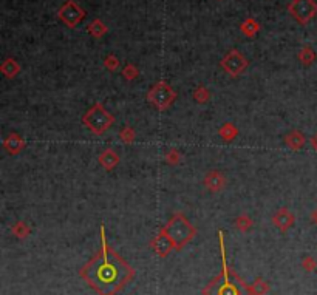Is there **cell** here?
<instances>
[{"label":"cell","instance_id":"cell-1","mask_svg":"<svg viewBox=\"0 0 317 295\" xmlns=\"http://www.w3.org/2000/svg\"><path fill=\"white\" fill-rule=\"evenodd\" d=\"M101 251L81 269V277L99 295H115L132 280L133 269L107 244L104 226H101Z\"/></svg>","mask_w":317,"mask_h":295},{"label":"cell","instance_id":"cell-2","mask_svg":"<svg viewBox=\"0 0 317 295\" xmlns=\"http://www.w3.org/2000/svg\"><path fill=\"white\" fill-rule=\"evenodd\" d=\"M218 235H220V251H221V274L203 289V295H251L249 286H246L235 274L229 270L226 263L223 232H218Z\"/></svg>","mask_w":317,"mask_h":295},{"label":"cell","instance_id":"cell-3","mask_svg":"<svg viewBox=\"0 0 317 295\" xmlns=\"http://www.w3.org/2000/svg\"><path fill=\"white\" fill-rule=\"evenodd\" d=\"M163 234H166L170 241L173 243L176 251H181L187 243H190L194 240V237L197 235V229L190 224V221L181 213L176 212L167 223L166 226L161 229Z\"/></svg>","mask_w":317,"mask_h":295},{"label":"cell","instance_id":"cell-4","mask_svg":"<svg viewBox=\"0 0 317 295\" xmlns=\"http://www.w3.org/2000/svg\"><path fill=\"white\" fill-rule=\"evenodd\" d=\"M82 124L95 134H104L113 124L115 116L105 110V107L101 102H96L92 108L87 110V113L82 116Z\"/></svg>","mask_w":317,"mask_h":295},{"label":"cell","instance_id":"cell-5","mask_svg":"<svg viewBox=\"0 0 317 295\" xmlns=\"http://www.w3.org/2000/svg\"><path fill=\"white\" fill-rule=\"evenodd\" d=\"M176 99L175 90L166 82L160 81L156 82L149 92H147V101L156 108V110H166L169 108Z\"/></svg>","mask_w":317,"mask_h":295},{"label":"cell","instance_id":"cell-6","mask_svg":"<svg viewBox=\"0 0 317 295\" xmlns=\"http://www.w3.org/2000/svg\"><path fill=\"white\" fill-rule=\"evenodd\" d=\"M289 13L300 24H306L315 16L317 5L314 4V0H294L289 5Z\"/></svg>","mask_w":317,"mask_h":295},{"label":"cell","instance_id":"cell-7","mask_svg":"<svg viewBox=\"0 0 317 295\" xmlns=\"http://www.w3.org/2000/svg\"><path fill=\"white\" fill-rule=\"evenodd\" d=\"M247 65H249V62L246 60V57L237 50L229 51L221 60V68L231 76L241 75V73L247 68Z\"/></svg>","mask_w":317,"mask_h":295},{"label":"cell","instance_id":"cell-8","mask_svg":"<svg viewBox=\"0 0 317 295\" xmlns=\"http://www.w3.org/2000/svg\"><path fill=\"white\" fill-rule=\"evenodd\" d=\"M59 17L65 22L69 27H76L82 17H84V11L79 8V5H76L75 2H67L65 5H63L59 11Z\"/></svg>","mask_w":317,"mask_h":295},{"label":"cell","instance_id":"cell-9","mask_svg":"<svg viewBox=\"0 0 317 295\" xmlns=\"http://www.w3.org/2000/svg\"><path fill=\"white\" fill-rule=\"evenodd\" d=\"M273 223H274V226H276L277 229H280L282 232H286V231H289V229L294 226L296 216H294V213H292L289 209L282 207V209H279V210L273 215Z\"/></svg>","mask_w":317,"mask_h":295},{"label":"cell","instance_id":"cell-10","mask_svg":"<svg viewBox=\"0 0 317 295\" xmlns=\"http://www.w3.org/2000/svg\"><path fill=\"white\" fill-rule=\"evenodd\" d=\"M150 246H152V249L156 252V255L161 257V258L167 257V255L175 249V246H173V243L170 241V238H169L166 234H163L161 231H160V234L150 241Z\"/></svg>","mask_w":317,"mask_h":295},{"label":"cell","instance_id":"cell-11","mask_svg":"<svg viewBox=\"0 0 317 295\" xmlns=\"http://www.w3.org/2000/svg\"><path fill=\"white\" fill-rule=\"evenodd\" d=\"M205 186L209 192L212 193H218L224 189L226 186V178L220 170H211L206 173L205 176Z\"/></svg>","mask_w":317,"mask_h":295},{"label":"cell","instance_id":"cell-12","mask_svg":"<svg viewBox=\"0 0 317 295\" xmlns=\"http://www.w3.org/2000/svg\"><path fill=\"white\" fill-rule=\"evenodd\" d=\"M4 149L10 155H19L25 149V139L19 133H10L4 139Z\"/></svg>","mask_w":317,"mask_h":295},{"label":"cell","instance_id":"cell-13","mask_svg":"<svg viewBox=\"0 0 317 295\" xmlns=\"http://www.w3.org/2000/svg\"><path fill=\"white\" fill-rule=\"evenodd\" d=\"M98 161H99V164H101L107 172H110V170H113V169L119 164L121 158H119V155H118L113 149H105V150L99 155Z\"/></svg>","mask_w":317,"mask_h":295},{"label":"cell","instance_id":"cell-14","mask_svg":"<svg viewBox=\"0 0 317 295\" xmlns=\"http://www.w3.org/2000/svg\"><path fill=\"white\" fill-rule=\"evenodd\" d=\"M306 139L305 134L300 130H291L286 136H285V144L289 147L291 150H300L303 149Z\"/></svg>","mask_w":317,"mask_h":295},{"label":"cell","instance_id":"cell-15","mask_svg":"<svg viewBox=\"0 0 317 295\" xmlns=\"http://www.w3.org/2000/svg\"><path fill=\"white\" fill-rule=\"evenodd\" d=\"M0 70H2L5 78H8V79L16 78L19 73H20V66H19V63H17L14 59H7V60L2 63V66H0Z\"/></svg>","mask_w":317,"mask_h":295},{"label":"cell","instance_id":"cell-16","mask_svg":"<svg viewBox=\"0 0 317 295\" xmlns=\"http://www.w3.org/2000/svg\"><path fill=\"white\" fill-rule=\"evenodd\" d=\"M234 226H235L240 232H247V231H251V229L254 228V219H252L249 215L241 213L240 216H237V218H235V221H234Z\"/></svg>","mask_w":317,"mask_h":295},{"label":"cell","instance_id":"cell-17","mask_svg":"<svg viewBox=\"0 0 317 295\" xmlns=\"http://www.w3.org/2000/svg\"><path fill=\"white\" fill-rule=\"evenodd\" d=\"M218 134H220L224 141L231 142V141H234V139L238 136V128H237L232 122H226L223 127H220Z\"/></svg>","mask_w":317,"mask_h":295},{"label":"cell","instance_id":"cell-18","mask_svg":"<svg viewBox=\"0 0 317 295\" xmlns=\"http://www.w3.org/2000/svg\"><path fill=\"white\" fill-rule=\"evenodd\" d=\"M269 290V286L266 281H263L262 278H257L251 286H249V293L251 295H266Z\"/></svg>","mask_w":317,"mask_h":295},{"label":"cell","instance_id":"cell-19","mask_svg":"<svg viewBox=\"0 0 317 295\" xmlns=\"http://www.w3.org/2000/svg\"><path fill=\"white\" fill-rule=\"evenodd\" d=\"M119 138H121V141L125 142V144H133L135 139H137V133H135V130H133L130 125H125L124 128H121Z\"/></svg>","mask_w":317,"mask_h":295},{"label":"cell","instance_id":"cell-20","mask_svg":"<svg viewBox=\"0 0 317 295\" xmlns=\"http://www.w3.org/2000/svg\"><path fill=\"white\" fill-rule=\"evenodd\" d=\"M11 232L17 237V238H27L31 234V229L24 223V221H17V223L11 228Z\"/></svg>","mask_w":317,"mask_h":295},{"label":"cell","instance_id":"cell-21","mask_svg":"<svg viewBox=\"0 0 317 295\" xmlns=\"http://www.w3.org/2000/svg\"><path fill=\"white\" fill-rule=\"evenodd\" d=\"M192 96H194L195 102H198V104H206V102L209 101V98H211V93H209V90H208L206 87L200 85V87H197V88L194 90Z\"/></svg>","mask_w":317,"mask_h":295},{"label":"cell","instance_id":"cell-22","mask_svg":"<svg viewBox=\"0 0 317 295\" xmlns=\"http://www.w3.org/2000/svg\"><path fill=\"white\" fill-rule=\"evenodd\" d=\"M259 24L254 20V19H247L243 25H241V31L246 34V36H254L257 31H259Z\"/></svg>","mask_w":317,"mask_h":295},{"label":"cell","instance_id":"cell-23","mask_svg":"<svg viewBox=\"0 0 317 295\" xmlns=\"http://www.w3.org/2000/svg\"><path fill=\"white\" fill-rule=\"evenodd\" d=\"M299 59H300V62H302L303 65H311V63L314 62V59H315V54H314V51H312L309 47H305V48L300 51Z\"/></svg>","mask_w":317,"mask_h":295},{"label":"cell","instance_id":"cell-24","mask_svg":"<svg viewBox=\"0 0 317 295\" xmlns=\"http://www.w3.org/2000/svg\"><path fill=\"white\" fill-rule=\"evenodd\" d=\"M122 76L127 79V81H133L138 78V68L132 63H127L122 70Z\"/></svg>","mask_w":317,"mask_h":295},{"label":"cell","instance_id":"cell-25","mask_svg":"<svg viewBox=\"0 0 317 295\" xmlns=\"http://www.w3.org/2000/svg\"><path fill=\"white\" fill-rule=\"evenodd\" d=\"M166 161H167V164H170V166H176V164H179V161H181V155H179V152H178L176 149H170V150L166 153Z\"/></svg>","mask_w":317,"mask_h":295},{"label":"cell","instance_id":"cell-26","mask_svg":"<svg viewBox=\"0 0 317 295\" xmlns=\"http://www.w3.org/2000/svg\"><path fill=\"white\" fill-rule=\"evenodd\" d=\"M302 267H303L306 272H314V270L317 269V261H315L312 257H306V258H303V261H302Z\"/></svg>","mask_w":317,"mask_h":295},{"label":"cell","instance_id":"cell-27","mask_svg":"<svg viewBox=\"0 0 317 295\" xmlns=\"http://www.w3.org/2000/svg\"><path fill=\"white\" fill-rule=\"evenodd\" d=\"M90 31L93 33V36H96V37H101L104 33H105V27L99 22V20H96V22H93L92 24V27H90Z\"/></svg>","mask_w":317,"mask_h":295},{"label":"cell","instance_id":"cell-28","mask_svg":"<svg viewBox=\"0 0 317 295\" xmlns=\"http://www.w3.org/2000/svg\"><path fill=\"white\" fill-rule=\"evenodd\" d=\"M118 66H119V60H118L115 56H108V57L105 59V68H107L108 71H116Z\"/></svg>","mask_w":317,"mask_h":295},{"label":"cell","instance_id":"cell-29","mask_svg":"<svg viewBox=\"0 0 317 295\" xmlns=\"http://www.w3.org/2000/svg\"><path fill=\"white\" fill-rule=\"evenodd\" d=\"M311 147L314 149V152H317V133L311 138Z\"/></svg>","mask_w":317,"mask_h":295},{"label":"cell","instance_id":"cell-30","mask_svg":"<svg viewBox=\"0 0 317 295\" xmlns=\"http://www.w3.org/2000/svg\"><path fill=\"white\" fill-rule=\"evenodd\" d=\"M311 218L314 219V223L317 224V210H314V212H312V215H311Z\"/></svg>","mask_w":317,"mask_h":295}]
</instances>
